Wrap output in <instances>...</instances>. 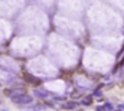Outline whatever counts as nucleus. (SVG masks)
I'll return each instance as SVG.
<instances>
[{
  "instance_id": "obj_1",
  "label": "nucleus",
  "mask_w": 124,
  "mask_h": 111,
  "mask_svg": "<svg viewBox=\"0 0 124 111\" xmlns=\"http://www.w3.org/2000/svg\"><path fill=\"white\" fill-rule=\"evenodd\" d=\"M12 101L16 103V104H31L32 98L28 94H23V92H16V94H12L10 95Z\"/></svg>"
},
{
  "instance_id": "obj_2",
  "label": "nucleus",
  "mask_w": 124,
  "mask_h": 111,
  "mask_svg": "<svg viewBox=\"0 0 124 111\" xmlns=\"http://www.w3.org/2000/svg\"><path fill=\"white\" fill-rule=\"evenodd\" d=\"M33 94L38 97V98H48L51 94H49V91H46V89H39V88H36L35 91H33Z\"/></svg>"
},
{
  "instance_id": "obj_3",
  "label": "nucleus",
  "mask_w": 124,
  "mask_h": 111,
  "mask_svg": "<svg viewBox=\"0 0 124 111\" xmlns=\"http://www.w3.org/2000/svg\"><path fill=\"white\" fill-rule=\"evenodd\" d=\"M77 105H78V103H75V101H68L66 104L62 105V108H63V110H74V108H77Z\"/></svg>"
},
{
  "instance_id": "obj_4",
  "label": "nucleus",
  "mask_w": 124,
  "mask_h": 111,
  "mask_svg": "<svg viewBox=\"0 0 124 111\" xmlns=\"http://www.w3.org/2000/svg\"><path fill=\"white\" fill-rule=\"evenodd\" d=\"M81 104H82V105H90V104H91V97H87V98H84V100L81 101Z\"/></svg>"
},
{
  "instance_id": "obj_5",
  "label": "nucleus",
  "mask_w": 124,
  "mask_h": 111,
  "mask_svg": "<svg viewBox=\"0 0 124 111\" xmlns=\"http://www.w3.org/2000/svg\"><path fill=\"white\" fill-rule=\"evenodd\" d=\"M104 108H105V110H113V104L105 103V104H104Z\"/></svg>"
},
{
  "instance_id": "obj_6",
  "label": "nucleus",
  "mask_w": 124,
  "mask_h": 111,
  "mask_svg": "<svg viewBox=\"0 0 124 111\" xmlns=\"http://www.w3.org/2000/svg\"><path fill=\"white\" fill-rule=\"evenodd\" d=\"M97 111H107V110H105L104 107H101V105H98V107H97Z\"/></svg>"
},
{
  "instance_id": "obj_7",
  "label": "nucleus",
  "mask_w": 124,
  "mask_h": 111,
  "mask_svg": "<svg viewBox=\"0 0 124 111\" xmlns=\"http://www.w3.org/2000/svg\"><path fill=\"white\" fill-rule=\"evenodd\" d=\"M120 108H124V104H121V105H120Z\"/></svg>"
},
{
  "instance_id": "obj_8",
  "label": "nucleus",
  "mask_w": 124,
  "mask_h": 111,
  "mask_svg": "<svg viewBox=\"0 0 124 111\" xmlns=\"http://www.w3.org/2000/svg\"><path fill=\"white\" fill-rule=\"evenodd\" d=\"M0 85H1V84H0Z\"/></svg>"
},
{
  "instance_id": "obj_9",
  "label": "nucleus",
  "mask_w": 124,
  "mask_h": 111,
  "mask_svg": "<svg viewBox=\"0 0 124 111\" xmlns=\"http://www.w3.org/2000/svg\"><path fill=\"white\" fill-rule=\"evenodd\" d=\"M118 111H120V110H118Z\"/></svg>"
}]
</instances>
